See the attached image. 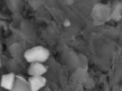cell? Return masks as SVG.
<instances>
[{
	"instance_id": "obj_1",
	"label": "cell",
	"mask_w": 122,
	"mask_h": 91,
	"mask_svg": "<svg viewBox=\"0 0 122 91\" xmlns=\"http://www.w3.org/2000/svg\"><path fill=\"white\" fill-rule=\"evenodd\" d=\"M50 51L41 46H35L27 50L24 53V58L30 63H43L50 57Z\"/></svg>"
},
{
	"instance_id": "obj_2",
	"label": "cell",
	"mask_w": 122,
	"mask_h": 91,
	"mask_svg": "<svg viewBox=\"0 0 122 91\" xmlns=\"http://www.w3.org/2000/svg\"><path fill=\"white\" fill-rule=\"evenodd\" d=\"M47 71V68L43 63H30L28 69V74L30 76H41Z\"/></svg>"
},
{
	"instance_id": "obj_3",
	"label": "cell",
	"mask_w": 122,
	"mask_h": 91,
	"mask_svg": "<svg viewBox=\"0 0 122 91\" xmlns=\"http://www.w3.org/2000/svg\"><path fill=\"white\" fill-rule=\"evenodd\" d=\"M31 91H40L46 84V80L44 76H30L28 80Z\"/></svg>"
},
{
	"instance_id": "obj_4",
	"label": "cell",
	"mask_w": 122,
	"mask_h": 91,
	"mask_svg": "<svg viewBox=\"0 0 122 91\" xmlns=\"http://www.w3.org/2000/svg\"><path fill=\"white\" fill-rule=\"evenodd\" d=\"M15 77H16V76H15V74L12 73L5 74L2 76L0 85L5 90L11 91L12 89L13 88V86L15 82Z\"/></svg>"
},
{
	"instance_id": "obj_5",
	"label": "cell",
	"mask_w": 122,
	"mask_h": 91,
	"mask_svg": "<svg viewBox=\"0 0 122 91\" xmlns=\"http://www.w3.org/2000/svg\"><path fill=\"white\" fill-rule=\"evenodd\" d=\"M11 91H31V90L28 81L21 76H16L13 88Z\"/></svg>"
},
{
	"instance_id": "obj_6",
	"label": "cell",
	"mask_w": 122,
	"mask_h": 91,
	"mask_svg": "<svg viewBox=\"0 0 122 91\" xmlns=\"http://www.w3.org/2000/svg\"><path fill=\"white\" fill-rule=\"evenodd\" d=\"M1 65H2V63H1V59H0V67H1Z\"/></svg>"
}]
</instances>
